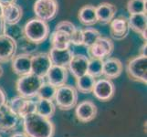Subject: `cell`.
Here are the masks:
<instances>
[{
    "label": "cell",
    "mask_w": 147,
    "mask_h": 137,
    "mask_svg": "<svg viewBox=\"0 0 147 137\" xmlns=\"http://www.w3.org/2000/svg\"><path fill=\"white\" fill-rule=\"evenodd\" d=\"M19 120L20 118L9 108L7 101L2 108H0V132H12L17 128Z\"/></svg>",
    "instance_id": "8fae6325"
},
{
    "label": "cell",
    "mask_w": 147,
    "mask_h": 137,
    "mask_svg": "<svg viewBox=\"0 0 147 137\" xmlns=\"http://www.w3.org/2000/svg\"><path fill=\"white\" fill-rule=\"evenodd\" d=\"M123 63L117 58H107L103 59L102 76L105 79L114 80L120 77L123 72Z\"/></svg>",
    "instance_id": "ac0fdd59"
},
{
    "label": "cell",
    "mask_w": 147,
    "mask_h": 137,
    "mask_svg": "<svg viewBox=\"0 0 147 137\" xmlns=\"http://www.w3.org/2000/svg\"><path fill=\"white\" fill-rule=\"evenodd\" d=\"M57 88L52 86L51 84L48 83L47 82H45L44 84L41 86L38 93L37 95L38 99H45V100H49V101H54L55 93Z\"/></svg>",
    "instance_id": "4dcf8cb0"
},
{
    "label": "cell",
    "mask_w": 147,
    "mask_h": 137,
    "mask_svg": "<svg viewBox=\"0 0 147 137\" xmlns=\"http://www.w3.org/2000/svg\"><path fill=\"white\" fill-rule=\"evenodd\" d=\"M3 73H4V70H3V68H2V66L0 65V78L2 77Z\"/></svg>",
    "instance_id": "ab89813d"
},
{
    "label": "cell",
    "mask_w": 147,
    "mask_h": 137,
    "mask_svg": "<svg viewBox=\"0 0 147 137\" xmlns=\"http://www.w3.org/2000/svg\"><path fill=\"white\" fill-rule=\"evenodd\" d=\"M126 72L129 78L144 84L147 83V56L138 55L128 60Z\"/></svg>",
    "instance_id": "5b68a950"
},
{
    "label": "cell",
    "mask_w": 147,
    "mask_h": 137,
    "mask_svg": "<svg viewBox=\"0 0 147 137\" xmlns=\"http://www.w3.org/2000/svg\"><path fill=\"white\" fill-rule=\"evenodd\" d=\"M82 34H83L82 46H84L87 49L92 47L100 37H102V35H101V33L99 30L93 28H86L82 29Z\"/></svg>",
    "instance_id": "83f0119b"
},
{
    "label": "cell",
    "mask_w": 147,
    "mask_h": 137,
    "mask_svg": "<svg viewBox=\"0 0 147 137\" xmlns=\"http://www.w3.org/2000/svg\"><path fill=\"white\" fill-rule=\"evenodd\" d=\"M117 8L113 4L109 2H102L96 7V15L98 22L101 25L110 24L115 18Z\"/></svg>",
    "instance_id": "d6986e66"
},
{
    "label": "cell",
    "mask_w": 147,
    "mask_h": 137,
    "mask_svg": "<svg viewBox=\"0 0 147 137\" xmlns=\"http://www.w3.org/2000/svg\"><path fill=\"white\" fill-rule=\"evenodd\" d=\"M130 29L135 33L141 35L143 39L146 41V28H147V17L145 13L130 15L128 18Z\"/></svg>",
    "instance_id": "44dd1931"
},
{
    "label": "cell",
    "mask_w": 147,
    "mask_h": 137,
    "mask_svg": "<svg viewBox=\"0 0 147 137\" xmlns=\"http://www.w3.org/2000/svg\"><path fill=\"white\" fill-rule=\"evenodd\" d=\"M7 97H6V93L5 91L0 88V108H2L3 106L6 104L7 103Z\"/></svg>",
    "instance_id": "e575fe53"
},
{
    "label": "cell",
    "mask_w": 147,
    "mask_h": 137,
    "mask_svg": "<svg viewBox=\"0 0 147 137\" xmlns=\"http://www.w3.org/2000/svg\"><path fill=\"white\" fill-rule=\"evenodd\" d=\"M31 57L32 55L20 53L16 55L11 60L13 72L19 77L31 73Z\"/></svg>",
    "instance_id": "2e32d148"
},
{
    "label": "cell",
    "mask_w": 147,
    "mask_h": 137,
    "mask_svg": "<svg viewBox=\"0 0 147 137\" xmlns=\"http://www.w3.org/2000/svg\"><path fill=\"white\" fill-rule=\"evenodd\" d=\"M51 48L56 49H65L70 48V36L66 32L54 30L50 35Z\"/></svg>",
    "instance_id": "cb8c5ba5"
},
{
    "label": "cell",
    "mask_w": 147,
    "mask_h": 137,
    "mask_svg": "<svg viewBox=\"0 0 147 137\" xmlns=\"http://www.w3.org/2000/svg\"><path fill=\"white\" fill-rule=\"evenodd\" d=\"M18 0H0V6L1 7H7L9 5L16 4Z\"/></svg>",
    "instance_id": "d590c367"
},
{
    "label": "cell",
    "mask_w": 147,
    "mask_h": 137,
    "mask_svg": "<svg viewBox=\"0 0 147 137\" xmlns=\"http://www.w3.org/2000/svg\"><path fill=\"white\" fill-rule=\"evenodd\" d=\"M102 66L103 60L100 59H89L88 64V74L92 75V77L100 78L102 76Z\"/></svg>",
    "instance_id": "f546056e"
},
{
    "label": "cell",
    "mask_w": 147,
    "mask_h": 137,
    "mask_svg": "<svg viewBox=\"0 0 147 137\" xmlns=\"http://www.w3.org/2000/svg\"><path fill=\"white\" fill-rule=\"evenodd\" d=\"M52 65L49 53L39 52L33 54L31 57V73L45 79Z\"/></svg>",
    "instance_id": "9c48e42d"
},
{
    "label": "cell",
    "mask_w": 147,
    "mask_h": 137,
    "mask_svg": "<svg viewBox=\"0 0 147 137\" xmlns=\"http://www.w3.org/2000/svg\"><path fill=\"white\" fill-rule=\"evenodd\" d=\"M44 82V78L30 73L18 78L16 82V89L19 96L27 99H33L37 97L38 91Z\"/></svg>",
    "instance_id": "7a4b0ae2"
},
{
    "label": "cell",
    "mask_w": 147,
    "mask_h": 137,
    "mask_svg": "<svg viewBox=\"0 0 147 137\" xmlns=\"http://www.w3.org/2000/svg\"><path fill=\"white\" fill-rule=\"evenodd\" d=\"M130 31L128 18L124 16L114 18L110 23V33L113 38L121 40L128 36Z\"/></svg>",
    "instance_id": "5bb4252c"
},
{
    "label": "cell",
    "mask_w": 147,
    "mask_h": 137,
    "mask_svg": "<svg viewBox=\"0 0 147 137\" xmlns=\"http://www.w3.org/2000/svg\"><path fill=\"white\" fill-rule=\"evenodd\" d=\"M92 93L96 99L100 101H108L113 99L115 93V86L111 80L99 79L96 80Z\"/></svg>",
    "instance_id": "30bf717a"
},
{
    "label": "cell",
    "mask_w": 147,
    "mask_h": 137,
    "mask_svg": "<svg viewBox=\"0 0 147 137\" xmlns=\"http://www.w3.org/2000/svg\"><path fill=\"white\" fill-rule=\"evenodd\" d=\"M33 10L37 18L45 22L53 20L59 12L58 0H36Z\"/></svg>",
    "instance_id": "8992f818"
},
{
    "label": "cell",
    "mask_w": 147,
    "mask_h": 137,
    "mask_svg": "<svg viewBox=\"0 0 147 137\" xmlns=\"http://www.w3.org/2000/svg\"><path fill=\"white\" fill-rule=\"evenodd\" d=\"M2 16L5 24H18L23 17V9L17 3L2 7Z\"/></svg>",
    "instance_id": "7402d4cb"
},
{
    "label": "cell",
    "mask_w": 147,
    "mask_h": 137,
    "mask_svg": "<svg viewBox=\"0 0 147 137\" xmlns=\"http://www.w3.org/2000/svg\"><path fill=\"white\" fill-rule=\"evenodd\" d=\"M146 2L147 0H128L126 8L130 15L134 14H146Z\"/></svg>",
    "instance_id": "f1b7e54d"
},
{
    "label": "cell",
    "mask_w": 147,
    "mask_h": 137,
    "mask_svg": "<svg viewBox=\"0 0 147 137\" xmlns=\"http://www.w3.org/2000/svg\"><path fill=\"white\" fill-rule=\"evenodd\" d=\"M3 35L9 37L18 42V40L24 38L23 28L19 26V24H5Z\"/></svg>",
    "instance_id": "4316f807"
},
{
    "label": "cell",
    "mask_w": 147,
    "mask_h": 137,
    "mask_svg": "<svg viewBox=\"0 0 147 137\" xmlns=\"http://www.w3.org/2000/svg\"><path fill=\"white\" fill-rule=\"evenodd\" d=\"M4 20H3V16H2V7L0 6V35H3L4 31Z\"/></svg>",
    "instance_id": "8d00e7d4"
},
{
    "label": "cell",
    "mask_w": 147,
    "mask_h": 137,
    "mask_svg": "<svg viewBox=\"0 0 147 137\" xmlns=\"http://www.w3.org/2000/svg\"><path fill=\"white\" fill-rule=\"evenodd\" d=\"M70 43L75 46H82V43H83L82 29L76 28L74 33L70 36Z\"/></svg>",
    "instance_id": "836d02e7"
},
{
    "label": "cell",
    "mask_w": 147,
    "mask_h": 137,
    "mask_svg": "<svg viewBox=\"0 0 147 137\" xmlns=\"http://www.w3.org/2000/svg\"><path fill=\"white\" fill-rule=\"evenodd\" d=\"M0 137H1V136H0Z\"/></svg>",
    "instance_id": "60d3db41"
},
{
    "label": "cell",
    "mask_w": 147,
    "mask_h": 137,
    "mask_svg": "<svg viewBox=\"0 0 147 137\" xmlns=\"http://www.w3.org/2000/svg\"><path fill=\"white\" fill-rule=\"evenodd\" d=\"M24 38L36 44H40L46 40L50 33L47 22L37 18L29 19L23 27Z\"/></svg>",
    "instance_id": "3957f363"
},
{
    "label": "cell",
    "mask_w": 147,
    "mask_h": 137,
    "mask_svg": "<svg viewBox=\"0 0 147 137\" xmlns=\"http://www.w3.org/2000/svg\"><path fill=\"white\" fill-rule=\"evenodd\" d=\"M11 137H28L25 133H20V132H18V133H15Z\"/></svg>",
    "instance_id": "f35d334b"
},
{
    "label": "cell",
    "mask_w": 147,
    "mask_h": 137,
    "mask_svg": "<svg viewBox=\"0 0 147 137\" xmlns=\"http://www.w3.org/2000/svg\"><path fill=\"white\" fill-rule=\"evenodd\" d=\"M76 26L70 21H68V20H63V21L59 22L57 25H56L55 29L54 30H59V31H63L68 33L69 36L74 33V31L76 30Z\"/></svg>",
    "instance_id": "1f68e13d"
},
{
    "label": "cell",
    "mask_w": 147,
    "mask_h": 137,
    "mask_svg": "<svg viewBox=\"0 0 147 137\" xmlns=\"http://www.w3.org/2000/svg\"><path fill=\"white\" fill-rule=\"evenodd\" d=\"M7 104L13 113H16L20 119L36 113V101L32 99H27L18 95L7 101Z\"/></svg>",
    "instance_id": "52a82bcc"
},
{
    "label": "cell",
    "mask_w": 147,
    "mask_h": 137,
    "mask_svg": "<svg viewBox=\"0 0 147 137\" xmlns=\"http://www.w3.org/2000/svg\"><path fill=\"white\" fill-rule=\"evenodd\" d=\"M114 44L113 40L107 37H100L92 47L88 48V54L90 59H104L113 54Z\"/></svg>",
    "instance_id": "ba28073f"
},
{
    "label": "cell",
    "mask_w": 147,
    "mask_h": 137,
    "mask_svg": "<svg viewBox=\"0 0 147 137\" xmlns=\"http://www.w3.org/2000/svg\"><path fill=\"white\" fill-rule=\"evenodd\" d=\"M69 70L67 68L59 67V66L52 65V67L48 72L46 75V82L51 84L54 87L58 88L66 84L68 80Z\"/></svg>",
    "instance_id": "e0dca14e"
},
{
    "label": "cell",
    "mask_w": 147,
    "mask_h": 137,
    "mask_svg": "<svg viewBox=\"0 0 147 137\" xmlns=\"http://www.w3.org/2000/svg\"><path fill=\"white\" fill-rule=\"evenodd\" d=\"M96 79L88 73L84 74L82 77L76 79V90L78 92L83 94H89L92 92Z\"/></svg>",
    "instance_id": "d4e9b609"
},
{
    "label": "cell",
    "mask_w": 147,
    "mask_h": 137,
    "mask_svg": "<svg viewBox=\"0 0 147 137\" xmlns=\"http://www.w3.org/2000/svg\"><path fill=\"white\" fill-rule=\"evenodd\" d=\"M36 113L45 118L50 119L55 114L56 105L53 101L45 100V99H38L36 101Z\"/></svg>",
    "instance_id": "484cf974"
},
{
    "label": "cell",
    "mask_w": 147,
    "mask_h": 137,
    "mask_svg": "<svg viewBox=\"0 0 147 137\" xmlns=\"http://www.w3.org/2000/svg\"><path fill=\"white\" fill-rule=\"evenodd\" d=\"M24 133L28 137H53L55 125L50 119L45 118L37 113L22 119Z\"/></svg>",
    "instance_id": "6da1fadb"
},
{
    "label": "cell",
    "mask_w": 147,
    "mask_h": 137,
    "mask_svg": "<svg viewBox=\"0 0 147 137\" xmlns=\"http://www.w3.org/2000/svg\"><path fill=\"white\" fill-rule=\"evenodd\" d=\"M23 42L21 44V49L24 54H28V55H33L35 52L37 51L38 49V44L34 43L30 40H28L26 38H23Z\"/></svg>",
    "instance_id": "d6a6232c"
},
{
    "label": "cell",
    "mask_w": 147,
    "mask_h": 137,
    "mask_svg": "<svg viewBox=\"0 0 147 137\" xmlns=\"http://www.w3.org/2000/svg\"><path fill=\"white\" fill-rule=\"evenodd\" d=\"M49 55L53 65L68 68L74 54L70 48L65 49H56L51 48L49 52Z\"/></svg>",
    "instance_id": "ffe728a7"
},
{
    "label": "cell",
    "mask_w": 147,
    "mask_h": 137,
    "mask_svg": "<svg viewBox=\"0 0 147 137\" xmlns=\"http://www.w3.org/2000/svg\"><path fill=\"white\" fill-rule=\"evenodd\" d=\"M89 58L83 54H75L68 66V70L75 79L82 77L88 72Z\"/></svg>",
    "instance_id": "9a60e30c"
},
{
    "label": "cell",
    "mask_w": 147,
    "mask_h": 137,
    "mask_svg": "<svg viewBox=\"0 0 147 137\" xmlns=\"http://www.w3.org/2000/svg\"><path fill=\"white\" fill-rule=\"evenodd\" d=\"M146 49H147V45H146V41H144V44L142 45L141 49H140V54H139V55L147 56V55H146Z\"/></svg>",
    "instance_id": "74e56055"
},
{
    "label": "cell",
    "mask_w": 147,
    "mask_h": 137,
    "mask_svg": "<svg viewBox=\"0 0 147 137\" xmlns=\"http://www.w3.org/2000/svg\"><path fill=\"white\" fill-rule=\"evenodd\" d=\"M18 43L5 35H0V63L11 61L16 56Z\"/></svg>",
    "instance_id": "4fadbf2b"
},
{
    "label": "cell",
    "mask_w": 147,
    "mask_h": 137,
    "mask_svg": "<svg viewBox=\"0 0 147 137\" xmlns=\"http://www.w3.org/2000/svg\"><path fill=\"white\" fill-rule=\"evenodd\" d=\"M98 109L93 101L85 100L75 107V115L77 119L82 123H89L94 120L97 116Z\"/></svg>",
    "instance_id": "7c38bea8"
},
{
    "label": "cell",
    "mask_w": 147,
    "mask_h": 137,
    "mask_svg": "<svg viewBox=\"0 0 147 137\" xmlns=\"http://www.w3.org/2000/svg\"><path fill=\"white\" fill-rule=\"evenodd\" d=\"M55 105L62 111H69L76 107L78 103V91L75 87L64 84L57 88L55 93Z\"/></svg>",
    "instance_id": "277c9868"
},
{
    "label": "cell",
    "mask_w": 147,
    "mask_h": 137,
    "mask_svg": "<svg viewBox=\"0 0 147 137\" xmlns=\"http://www.w3.org/2000/svg\"><path fill=\"white\" fill-rule=\"evenodd\" d=\"M78 19L86 27L93 26L96 23H98L96 7L92 5H85L82 7H80L78 12Z\"/></svg>",
    "instance_id": "603a6c76"
}]
</instances>
